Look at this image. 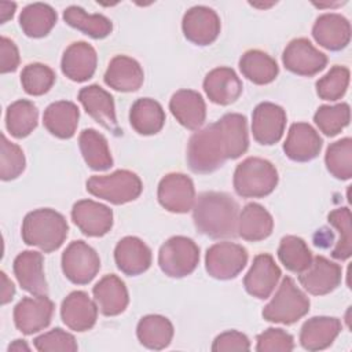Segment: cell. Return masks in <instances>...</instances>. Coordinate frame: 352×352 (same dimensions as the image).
Returning <instances> with one entry per match:
<instances>
[{"label": "cell", "instance_id": "ee69618b", "mask_svg": "<svg viewBox=\"0 0 352 352\" xmlns=\"http://www.w3.org/2000/svg\"><path fill=\"white\" fill-rule=\"evenodd\" d=\"M348 85L349 69L336 65L316 81V94L323 100H338L345 95Z\"/></svg>", "mask_w": 352, "mask_h": 352}, {"label": "cell", "instance_id": "f546056e", "mask_svg": "<svg viewBox=\"0 0 352 352\" xmlns=\"http://www.w3.org/2000/svg\"><path fill=\"white\" fill-rule=\"evenodd\" d=\"M78 118L80 111L73 102L58 100L45 109L43 124L51 135L59 139H70L76 133Z\"/></svg>", "mask_w": 352, "mask_h": 352}, {"label": "cell", "instance_id": "603a6c76", "mask_svg": "<svg viewBox=\"0 0 352 352\" xmlns=\"http://www.w3.org/2000/svg\"><path fill=\"white\" fill-rule=\"evenodd\" d=\"M98 65L95 48L85 41L72 43L63 52L60 60L62 73L72 81L84 82L89 80Z\"/></svg>", "mask_w": 352, "mask_h": 352}, {"label": "cell", "instance_id": "7402d4cb", "mask_svg": "<svg viewBox=\"0 0 352 352\" xmlns=\"http://www.w3.org/2000/svg\"><path fill=\"white\" fill-rule=\"evenodd\" d=\"M312 36L320 47L329 51H340L351 41V23L341 14L326 12L316 18Z\"/></svg>", "mask_w": 352, "mask_h": 352}, {"label": "cell", "instance_id": "f6af8a7d", "mask_svg": "<svg viewBox=\"0 0 352 352\" xmlns=\"http://www.w3.org/2000/svg\"><path fill=\"white\" fill-rule=\"evenodd\" d=\"M25 155L22 148L11 143L6 135H1V160H0V177L1 180H14L25 170Z\"/></svg>", "mask_w": 352, "mask_h": 352}, {"label": "cell", "instance_id": "52a82bcc", "mask_svg": "<svg viewBox=\"0 0 352 352\" xmlns=\"http://www.w3.org/2000/svg\"><path fill=\"white\" fill-rule=\"evenodd\" d=\"M199 261L198 245L187 236L176 235L162 243L158 252V265L170 278H184L194 272Z\"/></svg>", "mask_w": 352, "mask_h": 352}, {"label": "cell", "instance_id": "d6986e66", "mask_svg": "<svg viewBox=\"0 0 352 352\" xmlns=\"http://www.w3.org/2000/svg\"><path fill=\"white\" fill-rule=\"evenodd\" d=\"M322 144L323 140L314 126L307 122H296L289 129L283 151L292 161L308 162L319 155Z\"/></svg>", "mask_w": 352, "mask_h": 352}, {"label": "cell", "instance_id": "7a4b0ae2", "mask_svg": "<svg viewBox=\"0 0 352 352\" xmlns=\"http://www.w3.org/2000/svg\"><path fill=\"white\" fill-rule=\"evenodd\" d=\"M192 219L197 230L209 238H234L238 235L239 206L227 192L206 191L195 198Z\"/></svg>", "mask_w": 352, "mask_h": 352}, {"label": "cell", "instance_id": "836d02e7", "mask_svg": "<svg viewBox=\"0 0 352 352\" xmlns=\"http://www.w3.org/2000/svg\"><path fill=\"white\" fill-rule=\"evenodd\" d=\"M239 70L243 77L257 85L272 82L279 73L276 60L260 50L246 51L239 59Z\"/></svg>", "mask_w": 352, "mask_h": 352}, {"label": "cell", "instance_id": "b9f144b4", "mask_svg": "<svg viewBox=\"0 0 352 352\" xmlns=\"http://www.w3.org/2000/svg\"><path fill=\"white\" fill-rule=\"evenodd\" d=\"M329 224H331L340 234V238L331 250L336 260H346L352 254V232H351V210L349 208H338L329 213Z\"/></svg>", "mask_w": 352, "mask_h": 352}, {"label": "cell", "instance_id": "8fae6325", "mask_svg": "<svg viewBox=\"0 0 352 352\" xmlns=\"http://www.w3.org/2000/svg\"><path fill=\"white\" fill-rule=\"evenodd\" d=\"M157 197L161 206L168 212L187 213L195 201L194 183L184 173H168L158 184Z\"/></svg>", "mask_w": 352, "mask_h": 352}, {"label": "cell", "instance_id": "681fc988", "mask_svg": "<svg viewBox=\"0 0 352 352\" xmlns=\"http://www.w3.org/2000/svg\"><path fill=\"white\" fill-rule=\"evenodd\" d=\"M19 66V52L15 43L7 37L0 38V72L11 73Z\"/></svg>", "mask_w": 352, "mask_h": 352}, {"label": "cell", "instance_id": "c3c4849f", "mask_svg": "<svg viewBox=\"0 0 352 352\" xmlns=\"http://www.w3.org/2000/svg\"><path fill=\"white\" fill-rule=\"evenodd\" d=\"M250 341L249 338L236 330H228L219 334L213 344L212 351L214 352H224V351H249Z\"/></svg>", "mask_w": 352, "mask_h": 352}, {"label": "cell", "instance_id": "ba28073f", "mask_svg": "<svg viewBox=\"0 0 352 352\" xmlns=\"http://www.w3.org/2000/svg\"><path fill=\"white\" fill-rule=\"evenodd\" d=\"M248 263V250L234 242L212 245L205 254V268L212 278L228 280L241 274Z\"/></svg>", "mask_w": 352, "mask_h": 352}, {"label": "cell", "instance_id": "5b68a950", "mask_svg": "<svg viewBox=\"0 0 352 352\" xmlns=\"http://www.w3.org/2000/svg\"><path fill=\"white\" fill-rule=\"evenodd\" d=\"M308 311L309 298L290 276H285L272 300L264 307L263 318L274 323L293 324Z\"/></svg>", "mask_w": 352, "mask_h": 352}, {"label": "cell", "instance_id": "3957f363", "mask_svg": "<svg viewBox=\"0 0 352 352\" xmlns=\"http://www.w3.org/2000/svg\"><path fill=\"white\" fill-rule=\"evenodd\" d=\"M67 231L69 226L63 214L51 208H41L25 216L21 235L26 245L51 253L63 245Z\"/></svg>", "mask_w": 352, "mask_h": 352}, {"label": "cell", "instance_id": "60d3db41", "mask_svg": "<svg viewBox=\"0 0 352 352\" xmlns=\"http://www.w3.org/2000/svg\"><path fill=\"white\" fill-rule=\"evenodd\" d=\"M351 120V109L348 103L338 104H323L314 114V121L320 132L326 136L338 135Z\"/></svg>", "mask_w": 352, "mask_h": 352}, {"label": "cell", "instance_id": "8992f818", "mask_svg": "<svg viewBox=\"0 0 352 352\" xmlns=\"http://www.w3.org/2000/svg\"><path fill=\"white\" fill-rule=\"evenodd\" d=\"M85 186L91 195L114 205L135 201L143 190L140 177L128 169H120L103 176H91Z\"/></svg>", "mask_w": 352, "mask_h": 352}, {"label": "cell", "instance_id": "d4e9b609", "mask_svg": "<svg viewBox=\"0 0 352 352\" xmlns=\"http://www.w3.org/2000/svg\"><path fill=\"white\" fill-rule=\"evenodd\" d=\"M204 91L210 102L227 106L234 103L242 94V81L231 67H216L204 80Z\"/></svg>", "mask_w": 352, "mask_h": 352}, {"label": "cell", "instance_id": "2e32d148", "mask_svg": "<svg viewBox=\"0 0 352 352\" xmlns=\"http://www.w3.org/2000/svg\"><path fill=\"white\" fill-rule=\"evenodd\" d=\"M341 267L323 256L314 257L311 265L304 272L298 274V282L301 286L314 296L329 294L337 289L341 283Z\"/></svg>", "mask_w": 352, "mask_h": 352}, {"label": "cell", "instance_id": "9c48e42d", "mask_svg": "<svg viewBox=\"0 0 352 352\" xmlns=\"http://www.w3.org/2000/svg\"><path fill=\"white\" fill-rule=\"evenodd\" d=\"M100 270V258L84 241H73L62 253V271L74 285L89 283Z\"/></svg>", "mask_w": 352, "mask_h": 352}, {"label": "cell", "instance_id": "f35d334b", "mask_svg": "<svg viewBox=\"0 0 352 352\" xmlns=\"http://www.w3.org/2000/svg\"><path fill=\"white\" fill-rule=\"evenodd\" d=\"M278 257L289 271L296 274L304 272L314 258L305 241L296 235H286L280 239Z\"/></svg>", "mask_w": 352, "mask_h": 352}, {"label": "cell", "instance_id": "e575fe53", "mask_svg": "<svg viewBox=\"0 0 352 352\" xmlns=\"http://www.w3.org/2000/svg\"><path fill=\"white\" fill-rule=\"evenodd\" d=\"M78 146L85 164L92 170H107L113 166V157L106 138L98 131L88 128L78 136Z\"/></svg>", "mask_w": 352, "mask_h": 352}, {"label": "cell", "instance_id": "9a60e30c", "mask_svg": "<svg viewBox=\"0 0 352 352\" xmlns=\"http://www.w3.org/2000/svg\"><path fill=\"white\" fill-rule=\"evenodd\" d=\"M72 220L87 236H103L113 227V210L96 201L81 199L73 205Z\"/></svg>", "mask_w": 352, "mask_h": 352}, {"label": "cell", "instance_id": "d6a6232c", "mask_svg": "<svg viewBox=\"0 0 352 352\" xmlns=\"http://www.w3.org/2000/svg\"><path fill=\"white\" fill-rule=\"evenodd\" d=\"M136 336L143 346L160 351L170 344L173 324L162 315H146L138 323Z\"/></svg>", "mask_w": 352, "mask_h": 352}, {"label": "cell", "instance_id": "7dc6e473", "mask_svg": "<svg viewBox=\"0 0 352 352\" xmlns=\"http://www.w3.org/2000/svg\"><path fill=\"white\" fill-rule=\"evenodd\" d=\"M256 351L258 352H287L294 349L293 336L282 329L270 327L257 336Z\"/></svg>", "mask_w": 352, "mask_h": 352}, {"label": "cell", "instance_id": "e0dca14e", "mask_svg": "<svg viewBox=\"0 0 352 352\" xmlns=\"http://www.w3.org/2000/svg\"><path fill=\"white\" fill-rule=\"evenodd\" d=\"M280 268L271 254L263 253L253 258V264L243 278L245 290L260 300H265L275 290L280 279Z\"/></svg>", "mask_w": 352, "mask_h": 352}, {"label": "cell", "instance_id": "4316f807", "mask_svg": "<svg viewBox=\"0 0 352 352\" xmlns=\"http://www.w3.org/2000/svg\"><path fill=\"white\" fill-rule=\"evenodd\" d=\"M98 309L104 316H117L125 311L129 296L125 283L114 274L104 275L92 289Z\"/></svg>", "mask_w": 352, "mask_h": 352}, {"label": "cell", "instance_id": "f1b7e54d", "mask_svg": "<svg viewBox=\"0 0 352 352\" xmlns=\"http://www.w3.org/2000/svg\"><path fill=\"white\" fill-rule=\"evenodd\" d=\"M340 319L333 316H314L308 319L300 331V344L307 351L329 348L341 333Z\"/></svg>", "mask_w": 352, "mask_h": 352}, {"label": "cell", "instance_id": "484cf974", "mask_svg": "<svg viewBox=\"0 0 352 352\" xmlns=\"http://www.w3.org/2000/svg\"><path fill=\"white\" fill-rule=\"evenodd\" d=\"M173 117L187 129L197 131L206 118V104L202 95L192 89H179L169 100Z\"/></svg>", "mask_w": 352, "mask_h": 352}, {"label": "cell", "instance_id": "83f0119b", "mask_svg": "<svg viewBox=\"0 0 352 352\" xmlns=\"http://www.w3.org/2000/svg\"><path fill=\"white\" fill-rule=\"evenodd\" d=\"M144 80V73L138 60L126 55L114 56L104 73V82L120 92L138 91Z\"/></svg>", "mask_w": 352, "mask_h": 352}, {"label": "cell", "instance_id": "f5cc1de1", "mask_svg": "<svg viewBox=\"0 0 352 352\" xmlns=\"http://www.w3.org/2000/svg\"><path fill=\"white\" fill-rule=\"evenodd\" d=\"M8 351H14V352H21V351H30L29 345L23 341V340H15L12 344H10Z\"/></svg>", "mask_w": 352, "mask_h": 352}, {"label": "cell", "instance_id": "1f68e13d", "mask_svg": "<svg viewBox=\"0 0 352 352\" xmlns=\"http://www.w3.org/2000/svg\"><path fill=\"white\" fill-rule=\"evenodd\" d=\"M129 122L140 135H155L165 124V111L157 100L151 98H140L131 107Z\"/></svg>", "mask_w": 352, "mask_h": 352}, {"label": "cell", "instance_id": "8d00e7d4", "mask_svg": "<svg viewBox=\"0 0 352 352\" xmlns=\"http://www.w3.org/2000/svg\"><path fill=\"white\" fill-rule=\"evenodd\" d=\"M65 22L92 38H104L113 30L111 21L102 14H88L78 6H70L63 11Z\"/></svg>", "mask_w": 352, "mask_h": 352}, {"label": "cell", "instance_id": "ac0fdd59", "mask_svg": "<svg viewBox=\"0 0 352 352\" xmlns=\"http://www.w3.org/2000/svg\"><path fill=\"white\" fill-rule=\"evenodd\" d=\"M78 102L98 124H100L103 128L113 132L114 135L120 133L116 117L114 99L106 89L96 84L84 87L78 92Z\"/></svg>", "mask_w": 352, "mask_h": 352}, {"label": "cell", "instance_id": "7c38bea8", "mask_svg": "<svg viewBox=\"0 0 352 352\" xmlns=\"http://www.w3.org/2000/svg\"><path fill=\"white\" fill-rule=\"evenodd\" d=\"M52 314L54 302L47 296L23 297L14 308V323L21 333L30 336L44 330Z\"/></svg>", "mask_w": 352, "mask_h": 352}, {"label": "cell", "instance_id": "816d5d0a", "mask_svg": "<svg viewBox=\"0 0 352 352\" xmlns=\"http://www.w3.org/2000/svg\"><path fill=\"white\" fill-rule=\"evenodd\" d=\"M15 8H16L15 3H7V1L0 3V21H1V23H6L10 18H12Z\"/></svg>", "mask_w": 352, "mask_h": 352}, {"label": "cell", "instance_id": "cb8c5ba5", "mask_svg": "<svg viewBox=\"0 0 352 352\" xmlns=\"http://www.w3.org/2000/svg\"><path fill=\"white\" fill-rule=\"evenodd\" d=\"M151 258L150 248L138 236L122 238L114 249L117 268L128 276L146 272L151 265Z\"/></svg>", "mask_w": 352, "mask_h": 352}, {"label": "cell", "instance_id": "5bb4252c", "mask_svg": "<svg viewBox=\"0 0 352 352\" xmlns=\"http://www.w3.org/2000/svg\"><path fill=\"white\" fill-rule=\"evenodd\" d=\"M286 126V111L271 102L257 104L252 114V133L257 143L275 144L283 136Z\"/></svg>", "mask_w": 352, "mask_h": 352}, {"label": "cell", "instance_id": "bcb514c9", "mask_svg": "<svg viewBox=\"0 0 352 352\" xmlns=\"http://www.w3.org/2000/svg\"><path fill=\"white\" fill-rule=\"evenodd\" d=\"M33 344L40 352H74L78 348L76 338L59 327L36 337Z\"/></svg>", "mask_w": 352, "mask_h": 352}, {"label": "cell", "instance_id": "4dcf8cb0", "mask_svg": "<svg viewBox=\"0 0 352 352\" xmlns=\"http://www.w3.org/2000/svg\"><path fill=\"white\" fill-rule=\"evenodd\" d=\"M274 219L270 212L260 204H248L238 219V235L250 242H258L271 235Z\"/></svg>", "mask_w": 352, "mask_h": 352}, {"label": "cell", "instance_id": "44dd1931", "mask_svg": "<svg viewBox=\"0 0 352 352\" xmlns=\"http://www.w3.org/2000/svg\"><path fill=\"white\" fill-rule=\"evenodd\" d=\"M44 258L40 252L25 250L14 260V274L23 290L33 296H47L48 285L44 276Z\"/></svg>", "mask_w": 352, "mask_h": 352}, {"label": "cell", "instance_id": "d590c367", "mask_svg": "<svg viewBox=\"0 0 352 352\" xmlns=\"http://www.w3.org/2000/svg\"><path fill=\"white\" fill-rule=\"evenodd\" d=\"M56 19L58 15L51 6L44 3H33L21 11L19 26L28 37L40 38L52 30Z\"/></svg>", "mask_w": 352, "mask_h": 352}, {"label": "cell", "instance_id": "4fadbf2b", "mask_svg": "<svg viewBox=\"0 0 352 352\" xmlns=\"http://www.w3.org/2000/svg\"><path fill=\"white\" fill-rule=\"evenodd\" d=\"M220 28L219 15L206 6L191 7L182 21L184 37L195 45L212 44L219 37Z\"/></svg>", "mask_w": 352, "mask_h": 352}, {"label": "cell", "instance_id": "7bdbcfd3", "mask_svg": "<svg viewBox=\"0 0 352 352\" xmlns=\"http://www.w3.org/2000/svg\"><path fill=\"white\" fill-rule=\"evenodd\" d=\"M55 82L54 70L44 63H29L22 69L21 84L26 94L40 96L47 94Z\"/></svg>", "mask_w": 352, "mask_h": 352}, {"label": "cell", "instance_id": "30bf717a", "mask_svg": "<svg viewBox=\"0 0 352 352\" xmlns=\"http://www.w3.org/2000/svg\"><path fill=\"white\" fill-rule=\"evenodd\" d=\"M282 62L289 72L311 77L326 67L327 56L315 48L308 38L300 37L286 45L282 54Z\"/></svg>", "mask_w": 352, "mask_h": 352}, {"label": "cell", "instance_id": "6da1fadb", "mask_svg": "<svg viewBox=\"0 0 352 352\" xmlns=\"http://www.w3.org/2000/svg\"><path fill=\"white\" fill-rule=\"evenodd\" d=\"M248 147L246 117L228 113L190 138L187 164L195 173H210L223 166L227 160L239 158Z\"/></svg>", "mask_w": 352, "mask_h": 352}, {"label": "cell", "instance_id": "f907efd6", "mask_svg": "<svg viewBox=\"0 0 352 352\" xmlns=\"http://www.w3.org/2000/svg\"><path fill=\"white\" fill-rule=\"evenodd\" d=\"M1 304H7L12 300L14 294H15V286L14 283L7 278L6 272H1Z\"/></svg>", "mask_w": 352, "mask_h": 352}, {"label": "cell", "instance_id": "ffe728a7", "mask_svg": "<svg viewBox=\"0 0 352 352\" xmlns=\"http://www.w3.org/2000/svg\"><path fill=\"white\" fill-rule=\"evenodd\" d=\"M98 305L85 292L76 290L66 296L60 305V318L63 323L74 331H87L92 329L98 319Z\"/></svg>", "mask_w": 352, "mask_h": 352}, {"label": "cell", "instance_id": "74e56055", "mask_svg": "<svg viewBox=\"0 0 352 352\" xmlns=\"http://www.w3.org/2000/svg\"><path fill=\"white\" fill-rule=\"evenodd\" d=\"M38 121V110L36 104L26 99H19L7 107L6 126L11 136L16 139L30 135Z\"/></svg>", "mask_w": 352, "mask_h": 352}, {"label": "cell", "instance_id": "277c9868", "mask_svg": "<svg viewBox=\"0 0 352 352\" xmlns=\"http://www.w3.org/2000/svg\"><path fill=\"white\" fill-rule=\"evenodd\" d=\"M278 180V170L270 161L249 157L235 168L232 183L239 197L263 198L275 190Z\"/></svg>", "mask_w": 352, "mask_h": 352}, {"label": "cell", "instance_id": "ab89813d", "mask_svg": "<svg viewBox=\"0 0 352 352\" xmlns=\"http://www.w3.org/2000/svg\"><path fill=\"white\" fill-rule=\"evenodd\" d=\"M327 170L340 180L352 177V139L344 138L331 143L324 154Z\"/></svg>", "mask_w": 352, "mask_h": 352}]
</instances>
